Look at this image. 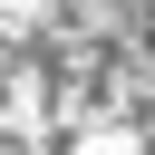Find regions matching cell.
<instances>
[{"instance_id": "obj_1", "label": "cell", "mask_w": 155, "mask_h": 155, "mask_svg": "<svg viewBox=\"0 0 155 155\" xmlns=\"http://www.w3.org/2000/svg\"><path fill=\"white\" fill-rule=\"evenodd\" d=\"M107 19H116V39L145 58V78H155V0H97Z\"/></svg>"}]
</instances>
